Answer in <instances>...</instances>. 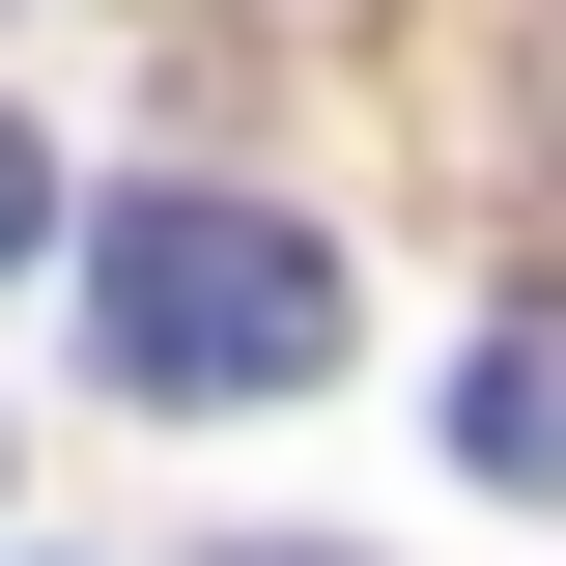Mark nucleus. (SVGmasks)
Listing matches in <instances>:
<instances>
[{
  "instance_id": "obj_1",
  "label": "nucleus",
  "mask_w": 566,
  "mask_h": 566,
  "mask_svg": "<svg viewBox=\"0 0 566 566\" xmlns=\"http://www.w3.org/2000/svg\"><path fill=\"white\" fill-rule=\"evenodd\" d=\"M85 340H114V397H312L340 368V255L283 199H199L170 170V199L85 227Z\"/></svg>"
},
{
  "instance_id": "obj_2",
  "label": "nucleus",
  "mask_w": 566,
  "mask_h": 566,
  "mask_svg": "<svg viewBox=\"0 0 566 566\" xmlns=\"http://www.w3.org/2000/svg\"><path fill=\"white\" fill-rule=\"evenodd\" d=\"M453 453H482V482H566V283H510V312H482V368H453Z\"/></svg>"
},
{
  "instance_id": "obj_3",
  "label": "nucleus",
  "mask_w": 566,
  "mask_h": 566,
  "mask_svg": "<svg viewBox=\"0 0 566 566\" xmlns=\"http://www.w3.org/2000/svg\"><path fill=\"white\" fill-rule=\"evenodd\" d=\"M0 255H57V142H29V114H0Z\"/></svg>"
},
{
  "instance_id": "obj_4",
  "label": "nucleus",
  "mask_w": 566,
  "mask_h": 566,
  "mask_svg": "<svg viewBox=\"0 0 566 566\" xmlns=\"http://www.w3.org/2000/svg\"><path fill=\"white\" fill-rule=\"evenodd\" d=\"M227 566H340V538H227Z\"/></svg>"
}]
</instances>
